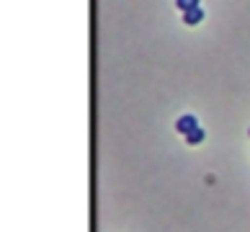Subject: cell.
Listing matches in <instances>:
<instances>
[{
	"label": "cell",
	"instance_id": "obj_4",
	"mask_svg": "<svg viewBox=\"0 0 250 232\" xmlns=\"http://www.w3.org/2000/svg\"><path fill=\"white\" fill-rule=\"evenodd\" d=\"M186 142H189V145H201L204 142V129H193L191 135H186Z\"/></svg>",
	"mask_w": 250,
	"mask_h": 232
},
{
	"label": "cell",
	"instance_id": "obj_2",
	"mask_svg": "<svg viewBox=\"0 0 250 232\" xmlns=\"http://www.w3.org/2000/svg\"><path fill=\"white\" fill-rule=\"evenodd\" d=\"M201 19H204V11H201V8H193V11H186V13H183V23H186V26H196Z\"/></svg>",
	"mask_w": 250,
	"mask_h": 232
},
{
	"label": "cell",
	"instance_id": "obj_3",
	"mask_svg": "<svg viewBox=\"0 0 250 232\" xmlns=\"http://www.w3.org/2000/svg\"><path fill=\"white\" fill-rule=\"evenodd\" d=\"M175 5H178V11H181V13L193 11V8H201V5H199V0H175Z\"/></svg>",
	"mask_w": 250,
	"mask_h": 232
},
{
	"label": "cell",
	"instance_id": "obj_1",
	"mask_svg": "<svg viewBox=\"0 0 250 232\" xmlns=\"http://www.w3.org/2000/svg\"><path fill=\"white\" fill-rule=\"evenodd\" d=\"M175 129H178V135H191L193 129H199V121H196L193 114H183V116H178Z\"/></svg>",
	"mask_w": 250,
	"mask_h": 232
}]
</instances>
